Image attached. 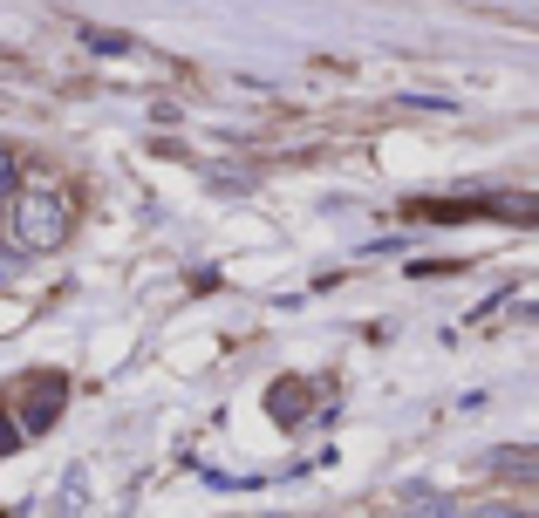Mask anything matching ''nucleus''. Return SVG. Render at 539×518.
Listing matches in <instances>:
<instances>
[{
    "mask_svg": "<svg viewBox=\"0 0 539 518\" xmlns=\"http://www.w3.org/2000/svg\"><path fill=\"white\" fill-rule=\"evenodd\" d=\"M14 191V150H0V198Z\"/></svg>",
    "mask_w": 539,
    "mask_h": 518,
    "instance_id": "nucleus-2",
    "label": "nucleus"
},
{
    "mask_svg": "<svg viewBox=\"0 0 539 518\" xmlns=\"http://www.w3.org/2000/svg\"><path fill=\"white\" fill-rule=\"evenodd\" d=\"M62 232V205H55V191H21V239L28 246H48Z\"/></svg>",
    "mask_w": 539,
    "mask_h": 518,
    "instance_id": "nucleus-1",
    "label": "nucleus"
},
{
    "mask_svg": "<svg viewBox=\"0 0 539 518\" xmlns=\"http://www.w3.org/2000/svg\"><path fill=\"white\" fill-rule=\"evenodd\" d=\"M14 444H21V430H14V423L0 416V450H14Z\"/></svg>",
    "mask_w": 539,
    "mask_h": 518,
    "instance_id": "nucleus-3",
    "label": "nucleus"
}]
</instances>
